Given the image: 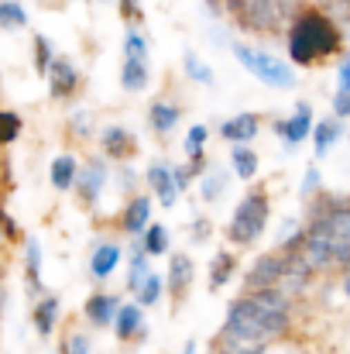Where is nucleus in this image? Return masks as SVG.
<instances>
[{
	"mask_svg": "<svg viewBox=\"0 0 350 354\" xmlns=\"http://www.w3.org/2000/svg\"><path fill=\"white\" fill-rule=\"evenodd\" d=\"M344 35L347 31L337 24L333 14L306 3L292 14L289 31H285L289 62L299 66V69H313L327 59H337V55H344Z\"/></svg>",
	"mask_w": 350,
	"mask_h": 354,
	"instance_id": "1",
	"label": "nucleus"
},
{
	"mask_svg": "<svg viewBox=\"0 0 350 354\" xmlns=\"http://www.w3.org/2000/svg\"><path fill=\"white\" fill-rule=\"evenodd\" d=\"M292 327V313H275L264 303H257V296L244 292L227 306V320L213 341V354H231L240 344H271L278 337H285Z\"/></svg>",
	"mask_w": 350,
	"mask_h": 354,
	"instance_id": "2",
	"label": "nucleus"
},
{
	"mask_svg": "<svg viewBox=\"0 0 350 354\" xmlns=\"http://www.w3.org/2000/svg\"><path fill=\"white\" fill-rule=\"evenodd\" d=\"M224 14L231 17L237 31L254 35V38L282 35L289 31V21H292L282 0H224Z\"/></svg>",
	"mask_w": 350,
	"mask_h": 354,
	"instance_id": "3",
	"label": "nucleus"
},
{
	"mask_svg": "<svg viewBox=\"0 0 350 354\" xmlns=\"http://www.w3.org/2000/svg\"><path fill=\"white\" fill-rule=\"evenodd\" d=\"M268 217H271V196L264 186H251L244 193V200L237 203L231 224H227V241L233 248H251L257 244L264 227H268Z\"/></svg>",
	"mask_w": 350,
	"mask_h": 354,
	"instance_id": "4",
	"label": "nucleus"
},
{
	"mask_svg": "<svg viewBox=\"0 0 350 354\" xmlns=\"http://www.w3.org/2000/svg\"><path fill=\"white\" fill-rule=\"evenodd\" d=\"M233 59L254 76L261 80L264 86H275V90H292L295 86V69L282 59H275L271 52L264 48H254V45H244V41H233L231 45Z\"/></svg>",
	"mask_w": 350,
	"mask_h": 354,
	"instance_id": "5",
	"label": "nucleus"
},
{
	"mask_svg": "<svg viewBox=\"0 0 350 354\" xmlns=\"http://www.w3.org/2000/svg\"><path fill=\"white\" fill-rule=\"evenodd\" d=\"M285 268H289V254H282V251L261 254V258L244 272V292H261V289L278 286L282 275H285Z\"/></svg>",
	"mask_w": 350,
	"mask_h": 354,
	"instance_id": "6",
	"label": "nucleus"
},
{
	"mask_svg": "<svg viewBox=\"0 0 350 354\" xmlns=\"http://www.w3.org/2000/svg\"><path fill=\"white\" fill-rule=\"evenodd\" d=\"M313 127H316V120H313V107H309L306 100H299V104H295L292 118L271 120V131L282 138L285 151H295L306 138H313Z\"/></svg>",
	"mask_w": 350,
	"mask_h": 354,
	"instance_id": "7",
	"label": "nucleus"
},
{
	"mask_svg": "<svg viewBox=\"0 0 350 354\" xmlns=\"http://www.w3.org/2000/svg\"><path fill=\"white\" fill-rule=\"evenodd\" d=\"M107 179H110V169H107V158L104 155H93L83 169H79V179H76V196L83 207H97L104 189H107Z\"/></svg>",
	"mask_w": 350,
	"mask_h": 354,
	"instance_id": "8",
	"label": "nucleus"
},
{
	"mask_svg": "<svg viewBox=\"0 0 350 354\" xmlns=\"http://www.w3.org/2000/svg\"><path fill=\"white\" fill-rule=\"evenodd\" d=\"M193 275H196L193 258L182 254V251H175V254L168 258V275H165V292H168V299H172V310H179V306L186 303V296H189V289H193Z\"/></svg>",
	"mask_w": 350,
	"mask_h": 354,
	"instance_id": "9",
	"label": "nucleus"
},
{
	"mask_svg": "<svg viewBox=\"0 0 350 354\" xmlns=\"http://www.w3.org/2000/svg\"><path fill=\"white\" fill-rule=\"evenodd\" d=\"M144 183H148L151 196L162 203V210H172V207H175V200H179V186H175V172H172V165H168L165 158H155V162L148 165Z\"/></svg>",
	"mask_w": 350,
	"mask_h": 354,
	"instance_id": "10",
	"label": "nucleus"
},
{
	"mask_svg": "<svg viewBox=\"0 0 350 354\" xmlns=\"http://www.w3.org/2000/svg\"><path fill=\"white\" fill-rule=\"evenodd\" d=\"M100 151L107 162H130L137 155V138L124 124H107L100 131Z\"/></svg>",
	"mask_w": 350,
	"mask_h": 354,
	"instance_id": "11",
	"label": "nucleus"
},
{
	"mask_svg": "<svg viewBox=\"0 0 350 354\" xmlns=\"http://www.w3.org/2000/svg\"><path fill=\"white\" fill-rule=\"evenodd\" d=\"M151 203H155L151 193H134V196L124 203V210H120V231L130 237L144 234L148 224H151Z\"/></svg>",
	"mask_w": 350,
	"mask_h": 354,
	"instance_id": "12",
	"label": "nucleus"
},
{
	"mask_svg": "<svg viewBox=\"0 0 350 354\" xmlns=\"http://www.w3.org/2000/svg\"><path fill=\"white\" fill-rule=\"evenodd\" d=\"M45 76H48V93H52V100H69V97L79 90V69H76L69 59H55Z\"/></svg>",
	"mask_w": 350,
	"mask_h": 354,
	"instance_id": "13",
	"label": "nucleus"
},
{
	"mask_svg": "<svg viewBox=\"0 0 350 354\" xmlns=\"http://www.w3.org/2000/svg\"><path fill=\"white\" fill-rule=\"evenodd\" d=\"M257 131H261V114H254V111H247V114H233L220 124V138L224 141H231V145H251L254 138H257Z\"/></svg>",
	"mask_w": 350,
	"mask_h": 354,
	"instance_id": "14",
	"label": "nucleus"
},
{
	"mask_svg": "<svg viewBox=\"0 0 350 354\" xmlns=\"http://www.w3.org/2000/svg\"><path fill=\"white\" fill-rule=\"evenodd\" d=\"M313 275H316V268L302 258V251H299V254H289V268H285V275H282L278 289H282L285 296H292V299H295L299 292H306V289H309Z\"/></svg>",
	"mask_w": 350,
	"mask_h": 354,
	"instance_id": "15",
	"label": "nucleus"
},
{
	"mask_svg": "<svg viewBox=\"0 0 350 354\" xmlns=\"http://www.w3.org/2000/svg\"><path fill=\"white\" fill-rule=\"evenodd\" d=\"M120 299H117L114 292H93L90 299H86V306H83V313H86V320L93 324V327H100V330H107V327H114L117 313H120Z\"/></svg>",
	"mask_w": 350,
	"mask_h": 354,
	"instance_id": "16",
	"label": "nucleus"
},
{
	"mask_svg": "<svg viewBox=\"0 0 350 354\" xmlns=\"http://www.w3.org/2000/svg\"><path fill=\"white\" fill-rule=\"evenodd\" d=\"M333 254H337V241H333V234H313V231H309V241H306V248H302V258H306L316 272L337 268Z\"/></svg>",
	"mask_w": 350,
	"mask_h": 354,
	"instance_id": "17",
	"label": "nucleus"
},
{
	"mask_svg": "<svg viewBox=\"0 0 350 354\" xmlns=\"http://www.w3.org/2000/svg\"><path fill=\"white\" fill-rule=\"evenodd\" d=\"M179 120H182V107H179V104H172V100H165V97L151 100V107H148V127H151L158 138H168V134L179 127Z\"/></svg>",
	"mask_w": 350,
	"mask_h": 354,
	"instance_id": "18",
	"label": "nucleus"
},
{
	"mask_svg": "<svg viewBox=\"0 0 350 354\" xmlns=\"http://www.w3.org/2000/svg\"><path fill=\"white\" fill-rule=\"evenodd\" d=\"M114 334H117V341H137V337H144V306L137 299L120 306V313H117V320H114Z\"/></svg>",
	"mask_w": 350,
	"mask_h": 354,
	"instance_id": "19",
	"label": "nucleus"
},
{
	"mask_svg": "<svg viewBox=\"0 0 350 354\" xmlns=\"http://www.w3.org/2000/svg\"><path fill=\"white\" fill-rule=\"evenodd\" d=\"M148 83H151L148 59H130V55H124V66H120V86H124L127 93H141V90H148Z\"/></svg>",
	"mask_w": 350,
	"mask_h": 354,
	"instance_id": "20",
	"label": "nucleus"
},
{
	"mask_svg": "<svg viewBox=\"0 0 350 354\" xmlns=\"http://www.w3.org/2000/svg\"><path fill=\"white\" fill-rule=\"evenodd\" d=\"M148 251H144V241L141 237H130V261H127V289L130 292H137L141 286H144V279L151 275V268H148Z\"/></svg>",
	"mask_w": 350,
	"mask_h": 354,
	"instance_id": "21",
	"label": "nucleus"
},
{
	"mask_svg": "<svg viewBox=\"0 0 350 354\" xmlns=\"http://www.w3.org/2000/svg\"><path fill=\"white\" fill-rule=\"evenodd\" d=\"M344 138V120L340 118H323L316 127H313V151L316 158H327V151Z\"/></svg>",
	"mask_w": 350,
	"mask_h": 354,
	"instance_id": "22",
	"label": "nucleus"
},
{
	"mask_svg": "<svg viewBox=\"0 0 350 354\" xmlns=\"http://www.w3.org/2000/svg\"><path fill=\"white\" fill-rule=\"evenodd\" d=\"M24 275H28V292L41 296L45 292V286H41V244L35 237L24 241Z\"/></svg>",
	"mask_w": 350,
	"mask_h": 354,
	"instance_id": "23",
	"label": "nucleus"
},
{
	"mask_svg": "<svg viewBox=\"0 0 350 354\" xmlns=\"http://www.w3.org/2000/svg\"><path fill=\"white\" fill-rule=\"evenodd\" d=\"M117 265H120V244H117V241H107V244H100V248L93 251V258H90V275H93V279H110Z\"/></svg>",
	"mask_w": 350,
	"mask_h": 354,
	"instance_id": "24",
	"label": "nucleus"
},
{
	"mask_svg": "<svg viewBox=\"0 0 350 354\" xmlns=\"http://www.w3.org/2000/svg\"><path fill=\"white\" fill-rule=\"evenodd\" d=\"M231 169H233L237 179L251 183V179L257 176V169H261V158H257V151H254L251 145H233L231 148Z\"/></svg>",
	"mask_w": 350,
	"mask_h": 354,
	"instance_id": "25",
	"label": "nucleus"
},
{
	"mask_svg": "<svg viewBox=\"0 0 350 354\" xmlns=\"http://www.w3.org/2000/svg\"><path fill=\"white\" fill-rule=\"evenodd\" d=\"M48 176H52V186H55L59 193L76 189V179H79V162H76L72 155H59V158L52 162Z\"/></svg>",
	"mask_w": 350,
	"mask_h": 354,
	"instance_id": "26",
	"label": "nucleus"
},
{
	"mask_svg": "<svg viewBox=\"0 0 350 354\" xmlns=\"http://www.w3.org/2000/svg\"><path fill=\"white\" fill-rule=\"evenodd\" d=\"M233 272H237V254H233V251H217V258L210 261V279H206L210 292L224 289L233 279Z\"/></svg>",
	"mask_w": 350,
	"mask_h": 354,
	"instance_id": "27",
	"label": "nucleus"
},
{
	"mask_svg": "<svg viewBox=\"0 0 350 354\" xmlns=\"http://www.w3.org/2000/svg\"><path fill=\"white\" fill-rule=\"evenodd\" d=\"M55 324H59V299L55 296H41L38 306H35V330L41 337H52Z\"/></svg>",
	"mask_w": 350,
	"mask_h": 354,
	"instance_id": "28",
	"label": "nucleus"
},
{
	"mask_svg": "<svg viewBox=\"0 0 350 354\" xmlns=\"http://www.w3.org/2000/svg\"><path fill=\"white\" fill-rule=\"evenodd\" d=\"M227 186H231V179H227L224 169H210V172L200 179V193H203L206 203H217V200L227 193Z\"/></svg>",
	"mask_w": 350,
	"mask_h": 354,
	"instance_id": "29",
	"label": "nucleus"
},
{
	"mask_svg": "<svg viewBox=\"0 0 350 354\" xmlns=\"http://www.w3.org/2000/svg\"><path fill=\"white\" fill-rule=\"evenodd\" d=\"M141 241H144V251H148L151 258L168 254V227H165V224H148V231L141 234Z\"/></svg>",
	"mask_w": 350,
	"mask_h": 354,
	"instance_id": "30",
	"label": "nucleus"
},
{
	"mask_svg": "<svg viewBox=\"0 0 350 354\" xmlns=\"http://www.w3.org/2000/svg\"><path fill=\"white\" fill-rule=\"evenodd\" d=\"M182 66H186V76H189L193 83H200V86H213V83H217L213 69H210L206 62H200L196 52H186V55H182Z\"/></svg>",
	"mask_w": 350,
	"mask_h": 354,
	"instance_id": "31",
	"label": "nucleus"
},
{
	"mask_svg": "<svg viewBox=\"0 0 350 354\" xmlns=\"http://www.w3.org/2000/svg\"><path fill=\"white\" fill-rule=\"evenodd\" d=\"M28 24V14L17 0H0V28L3 31H21Z\"/></svg>",
	"mask_w": 350,
	"mask_h": 354,
	"instance_id": "32",
	"label": "nucleus"
},
{
	"mask_svg": "<svg viewBox=\"0 0 350 354\" xmlns=\"http://www.w3.org/2000/svg\"><path fill=\"white\" fill-rule=\"evenodd\" d=\"M162 296H165V279H162V275H155V272H151V275L144 279V286L134 292V299H137L144 310H148V306H155Z\"/></svg>",
	"mask_w": 350,
	"mask_h": 354,
	"instance_id": "33",
	"label": "nucleus"
},
{
	"mask_svg": "<svg viewBox=\"0 0 350 354\" xmlns=\"http://www.w3.org/2000/svg\"><path fill=\"white\" fill-rule=\"evenodd\" d=\"M206 138H210V127L206 124H193L189 134H186V155L189 158H206Z\"/></svg>",
	"mask_w": 350,
	"mask_h": 354,
	"instance_id": "34",
	"label": "nucleus"
},
{
	"mask_svg": "<svg viewBox=\"0 0 350 354\" xmlns=\"http://www.w3.org/2000/svg\"><path fill=\"white\" fill-rule=\"evenodd\" d=\"M21 127H24V120L17 118L14 111H0V148L3 145H14L17 134H21Z\"/></svg>",
	"mask_w": 350,
	"mask_h": 354,
	"instance_id": "35",
	"label": "nucleus"
},
{
	"mask_svg": "<svg viewBox=\"0 0 350 354\" xmlns=\"http://www.w3.org/2000/svg\"><path fill=\"white\" fill-rule=\"evenodd\" d=\"M124 55H130V59H148V38H144L137 28H127V38H124Z\"/></svg>",
	"mask_w": 350,
	"mask_h": 354,
	"instance_id": "36",
	"label": "nucleus"
},
{
	"mask_svg": "<svg viewBox=\"0 0 350 354\" xmlns=\"http://www.w3.org/2000/svg\"><path fill=\"white\" fill-rule=\"evenodd\" d=\"M52 62H55V55H52V41H48L45 35H35V69H38V73H48Z\"/></svg>",
	"mask_w": 350,
	"mask_h": 354,
	"instance_id": "37",
	"label": "nucleus"
},
{
	"mask_svg": "<svg viewBox=\"0 0 350 354\" xmlns=\"http://www.w3.org/2000/svg\"><path fill=\"white\" fill-rule=\"evenodd\" d=\"M320 189H323V176H320L316 165H309V169H306V179H302V186H299V196L309 200V196H316Z\"/></svg>",
	"mask_w": 350,
	"mask_h": 354,
	"instance_id": "38",
	"label": "nucleus"
},
{
	"mask_svg": "<svg viewBox=\"0 0 350 354\" xmlns=\"http://www.w3.org/2000/svg\"><path fill=\"white\" fill-rule=\"evenodd\" d=\"M137 179H141V176H137V172H134L127 162H120V169H117V189L130 196V193L137 189Z\"/></svg>",
	"mask_w": 350,
	"mask_h": 354,
	"instance_id": "39",
	"label": "nucleus"
},
{
	"mask_svg": "<svg viewBox=\"0 0 350 354\" xmlns=\"http://www.w3.org/2000/svg\"><path fill=\"white\" fill-rule=\"evenodd\" d=\"M333 118H340V120L350 118V90H337L333 93Z\"/></svg>",
	"mask_w": 350,
	"mask_h": 354,
	"instance_id": "40",
	"label": "nucleus"
},
{
	"mask_svg": "<svg viewBox=\"0 0 350 354\" xmlns=\"http://www.w3.org/2000/svg\"><path fill=\"white\" fill-rule=\"evenodd\" d=\"M62 354H90V341L83 334H69V341L62 344Z\"/></svg>",
	"mask_w": 350,
	"mask_h": 354,
	"instance_id": "41",
	"label": "nucleus"
},
{
	"mask_svg": "<svg viewBox=\"0 0 350 354\" xmlns=\"http://www.w3.org/2000/svg\"><path fill=\"white\" fill-rule=\"evenodd\" d=\"M120 17L127 21V28H134V21L141 17V0H120Z\"/></svg>",
	"mask_w": 350,
	"mask_h": 354,
	"instance_id": "42",
	"label": "nucleus"
},
{
	"mask_svg": "<svg viewBox=\"0 0 350 354\" xmlns=\"http://www.w3.org/2000/svg\"><path fill=\"white\" fill-rule=\"evenodd\" d=\"M172 172H175V186H179V193H189V186L196 183V179L189 176V169H186V165H172Z\"/></svg>",
	"mask_w": 350,
	"mask_h": 354,
	"instance_id": "43",
	"label": "nucleus"
},
{
	"mask_svg": "<svg viewBox=\"0 0 350 354\" xmlns=\"http://www.w3.org/2000/svg\"><path fill=\"white\" fill-rule=\"evenodd\" d=\"M210 231H213V224H210L206 217H196V221H193V241H196V244H203V241L210 237Z\"/></svg>",
	"mask_w": 350,
	"mask_h": 354,
	"instance_id": "44",
	"label": "nucleus"
},
{
	"mask_svg": "<svg viewBox=\"0 0 350 354\" xmlns=\"http://www.w3.org/2000/svg\"><path fill=\"white\" fill-rule=\"evenodd\" d=\"M72 134H79V138H90V114H72Z\"/></svg>",
	"mask_w": 350,
	"mask_h": 354,
	"instance_id": "45",
	"label": "nucleus"
},
{
	"mask_svg": "<svg viewBox=\"0 0 350 354\" xmlns=\"http://www.w3.org/2000/svg\"><path fill=\"white\" fill-rule=\"evenodd\" d=\"M0 231H3V237H10V241H21V227L0 210Z\"/></svg>",
	"mask_w": 350,
	"mask_h": 354,
	"instance_id": "46",
	"label": "nucleus"
},
{
	"mask_svg": "<svg viewBox=\"0 0 350 354\" xmlns=\"http://www.w3.org/2000/svg\"><path fill=\"white\" fill-rule=\"evenodd\" d=\"M337 90H350V55L340 62V69H337Z\"/></svg>",
	"mask_w": 350,
	"mask_h": 354,
	"instance_id": "47",
	"label": "nucleus"
},
{
	"mask_svg": "<svg viewBox=\"0 0 350 354\" xmlns=\"http://www.w3.org/2000/svg\"><path fill=\"white\" fill-rule=\"evenodd\" d=\"M282 3H285V10H289V14H295L299 7H306V0H282Z\"/></svg>",
	"mask_w": 350,
	"mask_h": 354,
	"instance_id": "48",
	"label": "nucleus"
},
{
	"mask_svg": "<svg viewBox=\"0 0 350 354\" xmlns=\"http://www.w3.org/2000/svg\"><path fill=\"white\" fill-rule=\"evenodd\" d=\"M344 296L350 299V272H344Z\"/></svg>",
	"mask_w": 350,
	"mask_h": 354,
	"instance_id": "49",
	"label": "nucleus"
},
{
	"mask_svg": "<svg viewBox=\"0 0 350 354\" xmlns=\"http://www.w3.org/2000/svg\"><path fill=\"white\" fill-rule=\"evenodd\" d=\"M182 354H196V341H189V344H186V351Z\"/></svg>",
	"mask_w": 350,
	"mask_h": 354,
	"instance_id": "50",
	"label": "nucleus"
},
{
	"mask_svg": "<svg viewBox=\"0 0 350 354\" xmlns=\"http://www.w3.org/2000/svg\"><path fill=\"white\" fill-rule=\"evenodd\" d=\"M0 310H3V286H0Z\"/></svg>",
	"mask_w": 350,
	"mask_h": 354,
	"instance_id": "51",
	"label": "nucleus"
},
{
	"mask_svg": "<svg viewBox=\"0 0 350 354\" xmlns=\"http://www.w3.org/2000/svg\"><path fill=\"white\" fill-rule=\"evenodd\" d=\"M0 237H3V231H0Z\"/></svg>",
	"mask_w": 350,
	"mask_h": 354,
	"instance_id": "52",
	"label": "nucleus"
},
{
	"mask_svg": "<svg viewBox=\"0 0 350 354\" xmlns=\"http://www.w3.org/2000/svg\"><path fill=\"white\" fill-rule=\"evenodd\" d=\"M104 3H107V0H104Z\"/></svg>",
	"mask_w": 350,
	"mask_h": 354,
	"instance_id": "53",
	"label": "nucleus"
}]
</instances>
